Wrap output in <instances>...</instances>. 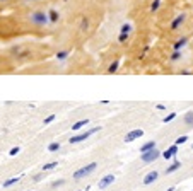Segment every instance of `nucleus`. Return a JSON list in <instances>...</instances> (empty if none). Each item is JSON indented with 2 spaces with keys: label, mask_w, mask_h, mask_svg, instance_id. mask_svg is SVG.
<instances>
[{
  "label": "nucleus",
  "mask_w": 193,
  "mask_h": 191,
  "mask_svg": "<svg viewBox=\"0 0 193 191\" xmlns=\"http://www.w3.org/2000/svg\"><path fill=\"white\" fill-rule=\"evenodd\" d=\"M96 167H97V162H91V164H85L84 167L77 169L74 174H72V179H74V181H80V179H84V177H87L89 174H92L94 171H96Z\"/></svg>",
  "instance_id": "obj_1"
},
{
  "label": "nucleus",
  "mask_w": 193,
  "mask_h": 191,
  "mask_svg": "<svg viewBox=\"0 0 193 191\" xmlns=\"http://www.w3.org/2000/svg\"><path fill=\"white\" fill-rule=\"evenodd\" d=\"M159 157H162V152L157 150V147L152 148V150H149V152H144V154H140V161L144 162V164H150V162L157 161Z\"/></svg>",
  "instance_id": "obj_2"
},
{
  "label": "nucleus",
  "mask_w": 193,
  "mask_h": 191,
  "mask_svg": "<svg viewBox=\"0 0 193 191\" xmlns=\"http://www.w3.org/2000/svg\"><path fill=\"white\" fill-rule=\"evenodd\" d=\"M97 132H101V126H96V128H91V130H87V132H84V133H79V135H75V136H72L68 142L74 145V143H80V142H84V140H87L91 135H94V133H97Z\"/></svg>",
  "instance_id": "obj_3"
},
{
  "label": "nucleus",
  "mask_w": 193,
  "mask_h": 191,
  "mask_svg": "<svg viewBox=\"0 0 193 191\" xmlns=\"http://www.w3.org/2000/svg\"><path fill=\"white\" fill-rule=\"evenodd\" d=\"M144 136V130L142 128H135V130H130V132L125 135V142L126 143H130V142H133V140H137V138H142Z\"/></svg>",
  "instance_id": "obj_4"
},
{
  "label": "nucleus",
  "mask_w": 193,
  "mask_h": 191,
  "mask_svg": "<svg viewBox=\"0 0 193 191\" xmlns=\"http://www.w3.org/2000/svg\"><path fill=\"white\" fill-rule=\"evenodd\" d=\"M115 174H106V176H103L99 179V183H97V188H99V189H106V188L108 186H111L113 183H115Z\"/></svg>",
  "instance_id": "obj_5"
},
{
  "label": "nucleus",
  "mask_w": 193,
  "mask_h": 191,
  "mask_svg": "<svg viewBox=\"0 0 193 191\" xmlns=\"http://www.w3.org/2000/svg\"><path fill=\"white\" fill-rule=\"evenodd\" d=\"M179 150V145H176V143H173L171 147H167L166 150L162 152V159H166V161H169V159H173L176 154H178Z\"/></svg>",
  "instance_id": "obj_6"
},
{
  "label": "nucleus",
  "mask_w": 193,
  "mask_h": 191,
  "mask_svg": "<svg viewBox=\"0 0 193 191\" xmlns=\"http://www.w3.org/2000/svg\"><path fill=\"white\" fill-rule=\"evenodd\" d=\"M157 177H159V173L154 169V171H150V173L145 174V177H144V181H142V183H144L145 186H149V184H152L154 181H157Z\"/></svg>",
  "instance_id": "obj_7"
},
{
  "label": "nucleus",
  "mask_w": 193,
  "mask_h": 191,
  "mask_svg": "<svg viewBox=\"0 0 193 191\" xmlns=\"http://www.w3.org/2000/svg\"><path fill=\"white\" fill-rule=\"evenodd\" d=\"M181 167V161H178V159H175V161L171 162L169 165L166 167V174H173V173H176V171Z\"/></svg>",
  "instance_id": "obj_8"
},
{
  "label": "nucleus",
  "mask_w": 193,
  "mask_h": 191,
  "mask_svg": "<svg viewBox=\"0 0 193 191\" xmlns=\"http://www.w3.org/2000/svg\"><path fill=\"white\" fill-rule=\"evenodd\" d=\"M152 148H156V140H149V142L144 143V145H140V154L152 150Z\"/></svg>",
  "instance_id": "obj_9"
},
{
  "label": "nucleus",
  "mask_w": 193,
  "mask_h": 191,
  "mask_svg": "<svg viewBox=\"0 0 193 191\" xmlns=\"http://www.w3.org/2000/svg\"><path fill=\"white\" fill-rule=\"evenodd\" d=\"M183 123H185L186 126H193V109L186 111L185 116H183Z\"/></svg>",
  "instance_id": "obj_10"
},
{
  "label": "nucleus",
  "mask_w": 193,
  "mask_h": 191,
  "mask_svg": "<svg viewBox=\"0 0 193 191\" xmlns=\"http://www.w3.org/2000/svg\"><path fill=\"white\" fill-rule=\"evenodd\" d=\"M87 125H89V120L85 118V120H80V121H75L74 125H72V130H75V132H77V130L84 128V126H87Z\"/></svg>",
  "instance_id": "obj_11"
},
{
  "label": "nucleus",
  "mask_w": 193,
  "mask_h": 191,
  "mask_svg": "<svg viewBox=\"0 0 193 191\" xmlns=\"http://www.w3.org/2000/svg\"><path fill=\"white\" fill-rule=\"evenodd\" d=\"M183 21H185V15H178V17L175 19V21H173V24H171V29H178L179 26H181L183 24Z\"/></svg>",
  "instance_id": "obj_12"
},
{
  "label": "nucleus",
  "mask_w": 193,
  "mask_h": 191,
  "mask_svg": "<svg viewBox=\"0 0 193 191\" xmlns=\"http://www.w3.org/2000/svg\"><path fill=\"white\" fill-rule=\"evenodd\" d=\"M60 148H62V143L60 142H51L48 145V152H58Z\"/></svg>",
  "instance_id": "obj_13"
},
{
  "label": "nucleus",
  "mask_w": 193,
  "mask_h": 191,
  "mask_svg": "<svg viewBox=\"0 0 193 191\" xmlns=\"http://www.w3.org/2000/svg\"><path fill=\"white\" fill-rule=\"evenodd\" d=\"M19 181H21V177H10V179L4 181V184H2V186H4V188H10V186H14L15 183H19Z\"/></svg>",
  "instance_id": "obj_14"
},
{
  "label": "nucleus",
  "mask_w": 193,
  "mask_h": 191,
  "mask_svg": "<svg viewBox=\"0 0 193 191\" xmlns=\"http://www.w3.org/2000/svg\"><path fill=\"white\" fill-rule=\"evenodd\" d=\"M56 165H58V162H56V161H53V162H46V164L43 165V173H46V171H51V169H55Z\"/></svg>",
  "instance_id": "obj_15"
},
{
  "label": "nucleus",
  "mask_w": 193,
  "mask_h": 191,
  "mask_svg": "<svg viewBox=\"0 0 193 191\" xmlns=\"http://www.w3.org/2000/svg\"><path fill=\"white\" fill-rule=\"evenodd\" d=\"M186 41H188L186 38H181V39L176 41V44H175V51H179V50H181V48L186 44Z\"/></svg>",
  "instance_id": "obj_16"
},
{
  "label": "nucleus",
  "mask_w": 193,
  "mask_h": 191,
  "mask_svg": "<svg viewBox=\"0 0 193 191\" xmlns=\"http://www.w3.org/2000/svg\"><path fill=\"white\" fill-rule=\"evenodd\" d=\"M186 142H188V135H181V136H178V138L175 140L176 145H183V143H186Z\"/></svg>",
  "instance_id": "obj_17"
},
{
  "label": "nucleus",
  "mask_w": 193,
  "mask_h": 191,
  "mask_svg": "<svg viewBox=\"0 0 193 191\" xmlns=\"http://www.w3.org/2000/svg\"><path fill=\"white\" fill-rule=\"evenodd\" d=\"M118 65H120L118 60H116V62H113L111 65H109V68H108V74H115L116 70H118Z\"/></svg>",
  "instance_id": "obj_18"
},
{
  "label": "nucleus",
  "mask_w": 193,
  "mask_h": 191,
  "mask_svg": "<svg viewBox=\"0 0 193 191\" xmlns=\"http://www.w3.org/2000/svg\"><path fill=\"white\" fill-rule=\"evenodd\" d=\"M176 116H178L176 113H169V114H166V116L162 118V121H164V123H169V121H173V120H175Z\"/></svg>",
  "instance_id": "obj_19"
},
{
  "label": "nucleus",
  "mask_w": 193,
  "mask_h": 191,
  "mask_svg": "<svg viewBox=\"0 0 193 191\" xmlns=\"http://www.w3.org/2000/svg\"><path fill=\"white\" fill-rule=\"evenodd\" d=\"M55 118H56V114L53 113V114H50V116H46V118H45V121H43V123H45V125H50L51 121H55Z\"/></svg>",
  "instance_id": "obj_20"
},
{
  "label": "nucleus",
  "mask_w": 193,
  "mask_h": 191,
  "mask_svg": "<svg viewBox=\"0 0 193 191\" xmlns=\"http://www.w3.org/2000/svg\"><path fill=\"white\" fill-rule=\"evenodd\" d=\"M19 152H21V148L19 147H12L10 150H9V155H10V157H14V155H17Z\"/></svg>",
  "instance_id": "obj_21"
},
{
  "label": "nucleus",
  "mask_w": 193,
  "mask_h": 191,
  "mask_svg": "<svg viewBox=\"0 0 193 191\" xmlns=\"http://www.w3.org/2000/svg\"><path fill=\"white\" fill-rule=\"evenodd\" d=\"M63 184H65V179H58L55 183H51V188H58V186H63Z\"/></svg>",
  "instance_id": "obj_22"
},
{
  "label": "nucleus",
  "mask_w": 193,
  "mask_h": 191,
  "mask_svg": "<svg viewBox=\"0 0 193 191\" xmlns=\"http://www.w3.org/2000/svg\"><path fill=\"white\" fill-rule=\"evenodd\" d=\"M179 58H181V51H175L171 55V60H173V62H176V60H179Z\"/></svg>",
  "instance_id": "obj_23"
},
{
  "label": "nucleus",
  "mask_w": 193,
  "mask_h": 191,
  "mask_svg": "<svg viewBox=\"0 0 193 191\" xmlns=\"http://www.w3.org/2000/svg\"><path fill=\"white\" fill-rule=\"evenodd\" d=\"M43 177H45V173H41V174H36V176L33 177V181H34V183H39V181L43 179Z\"/></svg>",
  "instance_id": "obj_24"
},
{
  "label": "nucleus",
  "mask_w": 193,
  "mask_h": 191,
  "mask_svg": "<svg viewBox=\"0 0 193 191\" xmlns=\"http://www.w3.org/2000/svg\"><path fill=\"white\" fill-rule=\"evenodd\" d=\"M128 31H130V26H128V24L121 27V33H123V34H128Z\"/></svg>",
  "instance_id": "obj_25"
},
{
  "label": "nucleus",
  "mask_w": 193,
  "mask_h": 191,
  "mask_svg": "<svg viewBox=\"0 0 193 191\" xmlns=\"http://www.w3.org/2000/svg\"><path fill=\"white\" fill-rule=\"evenodd\" d=\"M157 7H159V0H154V4H152V10H157Z\"/></svg>",
  "instance_id": "obj_26"
},
{
  "label": "nucleus",
  "mask_w": 193,
  "mask_h": 191,
  "mask_svg": "<svg viewBox=\"0 0 193 191\" xmlns=\"http://www.w3.org/2000/svg\"><path fill=\"white\" fill-rule=\"evenodd\" d=\"M156 109H159V111H164V109H166V106H164V104H156Z\"/></svg>",
  "instance_id": "obj_27"
},
{
  "label": "nucleus",
  "mask_w": 193,
  "mask_h": 191,
  "mask_svg": "<svg viewBox=\"0 0 193 191\" xmlns=\"http://www.w3.org/2000/svg\"><path fill=\"white\" fill-rule=\"evenodd\" d=\"M120 41H121V43H125V41H126V34L121 33V36H120Z\"/></svg>",
  "instance_id": "obj_28"
},
{
  "label": "nucleus",
  "mask_w": 193,
  "mask_h": 191,
  "mask_svg": "<svg viewBox=\"0 0 193 191\" xmlns=\"http://www.w3.org/2000/svg\"><path fill=\"white\" fill-rule=\"evenodd\" d=\"M65 56H67V53H60V55H58V58H60V60H63Z\"/></svg>",
  "instance_id": "obj_29"
},
{
  "label": "nucleus",
  "mask_w": 193,
  "mask_h": 191,
  "mask_svg": "<svg viewBox=\"0 0 193 191\" xmlns=\"http://www.w3.org/2000/svg\"><path fill=\"white\" fill-rule=\"evenodd\" d=\"M166 191H175V188H167V189Z\"/></svg>",
  "instance_id": "obj_30"
},
{
  "label": "nucleus",
  "mask_w": 193,
  "mask_h": 191,
  "mask_svg": "<svg viewBox=\"0 0 193 191\" xmlns=\"http://www.w3.org/2000/svg\"><path fill=\"white\" fill-rule=\"evenodd\" d=\"M191 148H193V143H191Z\"/></svg>",
  "instance_id": "obj_31"
},
{
  "label": "nucleus",
  "mask_w": 193,
  "mask_h": 191,
  "mask_svg": "<svg viewBox=\"0 0 193 191\" xmlns=\"http://www.w3.org/2000/svg\"><path fill=\"white\" fill-rule=\"evenodd\" d=\"M79 191H82V189H79Z\"/></svg>",
  "instance_id": "obj_32"
},
{
  "label": "nucleus",
  "mask_w": 193,
  "mask_h": 191,
  "mask_svg": "<svg viewBox=\"0 0 193 191\" xmlns=\"http://www.w3.org/2000/svg\"><path fill=\"white\" fill-rule=\"evenodd\" d=\"M191 191H193V189H191Z\"/></svg>",
  "instance_id": "obj_33"
}]
</instances>
